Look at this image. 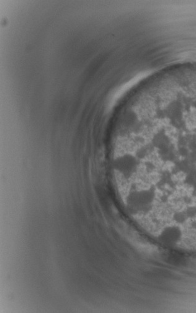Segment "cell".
Listing matches in <instances>:
<instances>
[{
    "instance_id": "6da1fadb",
    "label": "cell",
    "mask_w": 196,
    "mask_h": 313,
    "mask_svg": "<svg viewBox=\"0 0 196 313\" xmlns=\"http://www.w3.org/2000/svg\"><path fill=\"white\" fill-rule=\"evenodd\" d=\"M155 199V194L153 190L142 189L137 190L136 194L132 197L135 208L144 209L150 207Z\"/></svg>"
},
{
    "instance_id": "7a4b0ae2",
    "label": "cell",
    "mask_w": 196,
    "mask_h": 313,
    "mask_svg": "<svg viewBox=\"0 0 196 313\" xmlns=\"http://www.w3.org/2000/svg\"><path fill=\"white\" fill-rule=\"evenodd\" d=\"M180 231L174 227H168L164 229L159 236L161 242L165 244H172L178 241Z\"/></svg>"
}]
</instances>
